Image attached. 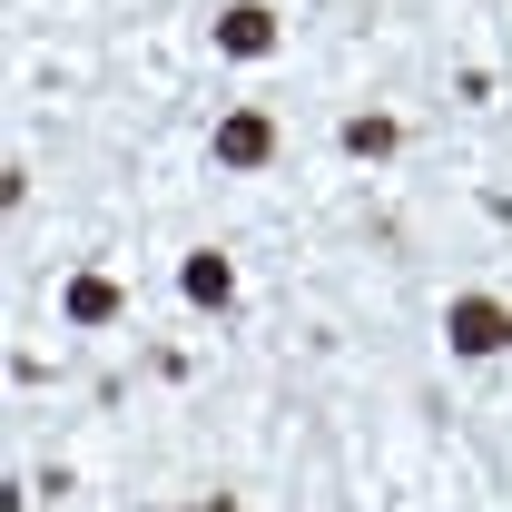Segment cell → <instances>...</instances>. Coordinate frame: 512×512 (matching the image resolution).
<instances>
[{
    "label": "cell",
    "mask_w": 512,
    "mask_h": 512,
    "mask_svg": "<svg viewBox=\"0 0 512 512\" xmlns=\"http://www.w3.org/2000/svg\"><path fill=\"white\" fill-rule=\"evenodd\" d=\"M69 316H79V325H109V316H119V286H109V276H69Z\"/></svg>",
    "instance_id": "obj_4"
},
{
    "label": "cell",
    "mask_w": 512,
    "mask_h": 512,
    "mask_svg": "<svg viewBox=\"0 0 512 512\" xmlns=\"http://www.w3.org/2000/svg\"><path fill=\"white\" fill-rule=\"evenodd\" d=\"M217 50H227V60H266V50H276V20H266V10H227V20H217Z\"/></svg>",
    "instance_id": "obj_3"
},
{
    "label": "cell",
    "mask_w": 512,
    "mask_h": 512,
    "mask_svg": "<svg viewBox=\"0 0 512 512\" xmlns=\"http://www.w3.org/2000/svg\"><path fill=\"white\" fill-rule=\"evenodd\" d=\"M188 296H197V306H227V296H237L227 256H188Z\"/></svg>",
    "instance_id": "obj_5"
},
{
    "label": "cell",
    "mask_w": 512,
    "mask_h": 512,
    "mask_svg": "<svg viewBox=\"0 0 512 512\" xmlns=\"http://www.w3.org/2000/svg\"><path fill=\"white\" fill-rule=\"evenodd\" d=\"M345 148H355V158H384V148H394V119H345Z\"/></svg>",
    "instance_id": "obj_6"
},
{
    "label": "cell",
    "mask_w": 512,
    "mask_h": 512,
    "mask_svg": "<svg viewBox=\"0 0 512 512\" xmlns=\"http://www.w3.org/2000/svg\"><path fill=\"white\" fill-rule=\"evenodd\" d=\"M444 335H453V355H493V345H512V316L493 306V296H453Z\"/></svg>",
    "instance_id": "obj_1"
},
{
    "label": "cell",
    "mask_w": 512,
    "mask_h": 512,
    "mask_svg": "<svg viewBox=\"0 0 512 512\" xmlns=\"http://www.w3.org/2000/svg\"><path fill=\"white\" fill-rule=\"evenodd\" d=\"M217 158H227V168H266V158H276V119H266V109L217 119Z\"/></svg>",
    "instance_id": "obj_2"
}]
</instances>
